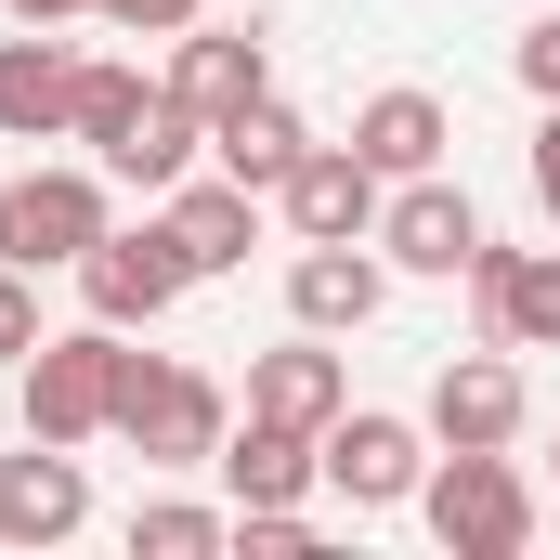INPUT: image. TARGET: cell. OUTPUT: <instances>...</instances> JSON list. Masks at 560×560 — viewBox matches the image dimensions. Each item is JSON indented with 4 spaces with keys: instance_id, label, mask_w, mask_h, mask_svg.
<instances>
[{
    "instance_id": "6da1fadb",
    "label": "cell",
    "mask_w": 560,
    "mask_h": 560,
    "mask_svg": "<svg viewBox=\"0 0 560 560\" xmlns=\"http://www.w3.org/2000/svg\"><path fill=\"white\" fill-rule=\"evenodd\" d=\"M418 509H430V535L456 560H522L535 548V482L509 469V443H443V469L418 482Z\"/></svg>"
},
{
    "instance_id": "7a4b0ae2",
    "label": "cell",
    "mask_w": 560,
    "mask_h": 560,
    "mask_svg": "<svg viewBox=\"0 0 560 560\" xmlns=\"http://www.w3.org/2000/svg\"><path fill=\"white\" fill-rule=\"evenodd\" d=\"M222 430H235L222 378L156 365V352H131V365H118V443H131L143 469H209V456H222Z\"/></svg>"
},
{
    "instance_id": "3957f363",
    "label": "cell",
    "mask_w": 560,
    "mask_h": 560,
    "mask_svg": "<svg viewBox=\"0 0 560 560\" xmlns=\"http://www.w3.org/2000/svg\"><path fill=\"white\" fill-rule=\"evenodd\" d=\"M118 365H131V326H66V339H39L26 352V430L39 443H105L118 430Z\"/></svg>"
},
{
    "instance_id": "277c9868",
    "label": "cell",
    "mask_w": 560,
    "mask_h": 560,
    "mask_svg": "<svg viewBox=\"0 0 560 560\" xmlns=\"http://www.w3.org/2000/svg\"><path fill=\"white\" fill-rule=\"evenodd\" d=\"M105 170H13L0 183V261L13 275H79L105 248Z\"/></svg>"
},
{
    "instance_id": "5b68a950",
    "label": "cell",
    "mask_w": 560,
    "mask_h": 560,
    "mask_svg": "<svg viewBox=\"0 0 560 560\" xmlns=\"http://www.w3.org/2000/svg\"><path fill=\"white\" fill-rule=\"evenodd\" d=\"M313 482H326L339 509H405L430 482V430L392 418V405H339V418L313 430Z\"/></svg>"
},
{
    "instance_id": "8992f818",
    "label": "cell",
    "mask_w": 560,
    "mask_h": 560,
    "mask_svg": "<svg viewBox=\"0 0 560 560\" xmlns=\"http://www.w3.org/2000/svg\"><path fill=\"white\" fill-rule=\"evenodd\" d=\"M378 261H392V275H469V261H482V209H469L443 170L392 183V196H378Z\"/></svg>"
},
{
    "instance_id": "52a82bcc",
    "label": "cell",
    "mask_w": 560,
    "mask_h": 560,
    "mask_svg": "<svg viewBox=\"0 0 560 560\" xmlns=\"http://www.w3.org/2000/svg\"><path fill=\"white\" fill-rule=\"evenodd\" d=\"M79 522H92L79 443H39V430H26V456H0V548H66Z\"/></svg>"
},
{
    "instance_id": "ba28073f",
    "label": "cell",
    "mask_w": 560,
    "mask_h": 560,
    "mask_svg": "<svg viewBox=\"0 0 560 560\" xmlns=\"http://www.w3.org/2000/svg\"><path fill=\"white\" fill-rule=\"evenodd\" d=\"M469 300H482V339L495 352H560V248H495L482 235Z\"/></svg>"
},
{
    "instance_id": "9c48e42d",
    "label": "cell",
    "mask_w": 560,
    "mask_h": 560,
    "mask_svg": "<svg viewBox=\"0 0 560 560\" xmlns=\"http://www.w3.org/2000/svg\"><path fill=\"white\" fill-rule=\"evenodd\" d=\"M183 248H170V222H143V235H105L92 261H79V300L105 313V326H156L170 300H183Z\"/></svg>"
},
{
    "instance_id": "30bf717a",
    "label": "cell",
    "mask_w": 560,
    "mask_h": 560,
    "mask_svg": "<svg viewBox=\"0 0 560 560\" xmlns=\"http://www.w3.org/2000/svg\"><path fill=\"white\" fill-rule=\"evenodd\" d=\"M522 418H535V392H522V365L495 339L430 378V443H522Z\"/></svg>"
},
{
    "instance_id": "8fae6325",
    "label": "cell",
    "mask_w": 560,
    "mask_h": 560,
    "mask_svg": "<svg viewBox=\"0 0 560 560\" xmlns=\"http://www.w3.org/2000/svg\"><path fill=\"white\" fill-rule=\"evenodd\" d=\"M378 300H392V261H378V235H326V248H300L287 261V313L300 326H378Z\"/></svg>"
},
{
    "instance_id": "7c38bea8",
    "label": "cell",
    "mask_w": 560,
    "mask_h": 560,
    "mask_svg": "<svg viewBox=\"0 0 560 560\" xmlns=\"http://www.w3.org/2000/svg\"><path fill=\"white\" fill-rule=\"evenodd\" d=\"M170 248H183V275L209 287V275H248V248H261V196L222 170V183H170Z\"/></svg>"
},
{
    "instance_id": "4fadbf2b",
    "label": "cell",
    "mask_w": 560,
    "mask_h": 560,
    "mask_svg": "<svg viewBox=\"0 0 560 560\" xmlns=\"http://www.w3.org/2000/svg\"><path fill=\"white\" fill-rule=\"evenodd\" d=\"M275 196H287V235H300V248H326V235H378V170H365L352 143H313Z\"/></svg>"
},
{
    "instance_id": "5bb4252c",
    "label": "cell",
    "mask_w": 560,
    "mask_h": 560,
    "mask_svg": "<svg viewBox=\"0 0 560 560\" xmlns=\"http://www.w3.org/2000/svg\"><path fill=\"white\" fill-rule=\"evenodd\" d=\"M66 105H79V52L52 26L0 39V143H66Z\"/></svg>"
},
{
    "instance_id": "9a60e30c",
    "label": "cell",
    "mask_w": 560,
    "mask_h": 560,
    "mask_svg": "<svg viewBox=\"0 0 560 560\" xmlns=\"http://www.w3.org/2000/svg\"><path fill=\"white\" fill-rule=\"evenodd\" d=\"M170 92H183L196 118H235L248 92H275V52H261V26H183V39H170Z\"/></svg>"
},
{
    "instance_id": "2e32d148",
    "label": "cell",
    "mask_w": 560,
    "mask_h": 560,
    "mask_svg": "<svg viewBox=\"0 0 560 560\" xmlns=\"http://www.w3.org/2000/svg\"><path fill=\"white\" fill-rule=\"evenodd\" d=\"M443 143H456L443 92H365V105H352V156H365L378 183H418V170H443Z\"/></svg>"
},
{
    "instance_id": "e0dca14e",
    "label": "cell",
    "mask_w": 560,
    "mask_h": 560,
    "mask_svg": "<svg viewBox=\"0 0 560 560\" xmlns=\"http://www.w3.org/2000/svg\"><path fill=\"white\" fill-rule=\"evenodd\" d=\"M352 405V378H339V352H326V326H300L287 352H261L248 365V418H287V430H326Z\"/></svg>"
},
{
    "instance_id": "ac0fdd59",
    "label": "cell",
    "mask_w": 560,
    "mask_h": 560,
    "mask_svg": "<svg viewBox=\"0 0 560 560\" xmlns=\"http://www.w3.org/2000/svg\"><path fill=\"white\" fill-rule=\"evenodd\" d=\"M222 495L235 509H287V495H313V430H287V418H248V430H222Z\"/></svg>"
},
{
    "instance_id": "d6986e66",
    "label": "cell",
    "mask_w": 560,
    "mask_h": 560,
    "mask_svg": "<svg viewBox=\"0 0 560 560\" xmlns=\"http://www.w3.org/2000/svg\"><path fill=\"white\" fill-rule=\"evenodd\" d=\"M196 143H209V118H196V105L156 79V92H143V118L105 143V183H143V196H170V183L196 170Z\"/></svg>"
},
{
    "instance_id": "ffe728a7",
    "label": "cell",
    "mask_w": 560,
    "mask_h": 560,
    "mask_svg": "<svg viewBox=\"0 0 560 560\" xmlns=\"http://www.w3.org/2000/svg\"><path fill=\"white\" fill-rule=\"evenodd\" d=\"M209 156H222V170H235V183H248V196H275L287 170H300V156H313V131H300V118H287L275 92H248V105H235V118H209Z\"/></svg>"
},
{
    "instance_id": "44dd1931",
    "label": "cell",
    "mask_w": 560,
    "mask_h": 560,
    "mask_svg": "<svg viewBox=\"0 0 560 560\" xmlns=\"http://www.w3.org/2000/svg\"><path fill=\"white\" fill-rule=\"evenodd\" d=\"M209 548H235V522H222V509H196V495L131 509V560H209Z\"/></svg>"
},
{
    "instance_id": "7402d4cb",
    "label": "cell",
    "mask_w": 560,
    "mask_h": 560,
    "mask_svg": "<svg viewBox=\"0 0 560 560\" xmlns=\"http://www.w3.org/2000/svg\"><path fill=\"white\" fill-rule=\"evenodd\" d=\"M143 118V79L131 66H92V52H79V105H66V143H92V156H105V143L131 131Z\"/></svg>"
},
{
    "instance_id": "603a6c76",
    "label": "cell",
    "mask_w": 560,
    "mask_h": 560,
    "mask_svg": "<svg viewBox=\"0 0 560 560\" xmlns=\"http://www.w3.org/2000/svg\"><path fill=\"white\" fill-rule=\"evenodd\" d=\"M235 548L248 560H313V509L287 495V509H235Z\"/></svg>"
},
{
    "instance_id": "cb8c5ba5",
    "label": "cell",
    "mask_w": 560,
    "mask_h": 560,
    "mask_svg": "<svg viewBox=\"0 0 560 560\" xmlns=\"http://www.w3.org/2000/svg\"><path fill=\"white\" fill-rule=\"evenodd\" d=\"M39 339H52V326H39V275H13V261H0V365H26Z\"/></svg>"
},
{
    "instance_id": "d4e9b609",
    "label": "cell",
    "mask_w": 560,
    "mask_h": 560,
    "mask_svg": "<svg viewBox=\"0 0 560 560\" xmlns=\"http://www.w3.org/2000/svg\"><path fill=\"white\" fill-rule=\"evenodd\" d=\"M92 13H105L118 39H183V26H196L209 0H92Z\"/></svg>"
},
{
    "instance_id": "484cf974",
    "label": "cell",
    "mask_w": 560,
    "mask_h": 560,
    "mask_svg": "<svg viewBox=\"0 0 560 560\" xmlns=\"http://www.w3.org/2000/svg\"><path fill=\"white\" fill-rule=\"evenodd\" d=\"M509 66H522V92H535V105H560V13L522 26V52H509Z\"/></svg>"
},
{
    "instance_id": "4316f807",
    "label": "cell",
    "mask_w": 560,
    "mask_h": 560,
    "mask_svg": "<svg viewBox=\"0 0 560 560\" xmlns=\"http://www.w3.org/2000/svg\"><path fill=\"white\" fill-rule=\"evenodd\" d=\"M535 209H548V222H560V105H548V118H535Z\"/></svg>"
},
{
    "instance_id": "83f0119b",
    "label": "cell",
    "mask_w": 560,
    "mask_h": 560,
    "mask_svg": "<svg viewBox=\"0 0 560 560\" xmlns=\"http://www.w3.org/2000/svg\"><path fill=\"white\" fill-rule=\"evenodd\" d=\"M13 26H66V13H92V0H0Z\"/></svg>"
}]
</instances>
